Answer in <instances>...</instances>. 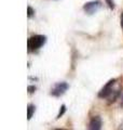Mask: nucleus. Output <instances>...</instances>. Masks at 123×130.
I'll list each match as a JSON object with an SVG mask.
<instances>
[{
  "label": "nucleus",
  "mask_w": 123,
  "mask_h": 130,
  "mask_svg": "<svg viewBox=\"0 0 123 130\" xmlns=\"http://www.w3.org/2000/svg\"><path fill=\"white\" fill-rule=\"evenodd\" d=\"M34 15H35V10L32 9L30 6H28V7H27V16L30 19V18H32Z\"/></svg>",
  "instance_id": "obj_8"
},
{
  "label": "nucleus",
  "mask_w": 123,
  "mask_h": 130,
  "mask_svg": "<svg viewBox=\"0 0 123 130\" xmlns=\"http://www.w3.org/2000/svg\"><path fill=\"white\" fill-rule=\"evenodd\" d=\"M35 112H36V106L34 104L29 103V104H28V106H27V119L28 120L31 119V117L35 114Z\"/></svg>",
  "instance_id": "obj_6"
},
{
  "label": "nucleus",
  "mask_w": 123,
  "mask_h": 130,
  "mask_svg": "<svg viewBox=\"0 0 123 130\" xmlns=\"http://www.w3.org/2000/svg\"><path fill=\"white\" fill-rule=\"evenodd\" d=\"M120 22H121V27H122V30H123V13L121 14V19H120Z\"/></svg>",
  "instance_id": "obj_11"
},
{
  "label": "nucleus",
  "mask_w": 123,
  "mask_h": 130,
  "mask_svg": "<svg viewBox=\"0 0 123 130\" xmlns=\"http://www.w3.org/2000/svg\"><path fill=\"white\" fill-rule=\"evenodd\" d=\"M106 3H107V6L109 7V9L111 10H114V8H116V5H114V1L113 0H105Z\"/></svg>",
  "instance_id": "obj_9"
},
{
  "label": "nucleus",
  "mask_w": 123,
  "mask_h": 130,
  "mask_svg": "<svg viewBox=\"0 0 123 130\" xmlns=\"http://www.w3.org/2000/svg\"><path fill=\"white\" fill-rule=\"evenodd\" d=\"M54 130H65V129H60V128H57V129H54Z\"/></svg>",
  "instance_id": "obj_13"
},
{
  "label": "nucleus",
  "mask_w": 123,
  "mask_h": 130,
  "mask_svg": "<svg viewBox=\"0 0 123 130\" xmlns=\"http://www.w3.org/2000/svg\"><path fill=\"white\" fill-rule=\"evenodd\" d=\"M101 8V2L99 0H93V1L85 2L83 6V11L89 15H92Z\"/></svg>",
  "instance_id": "obj_4"
},
{
  "label": "nucleus",
  "mask_w": 123,
  "mask_h": 130,
  "mask_svg": "<svg viewBox=\"0 0 123 130\" xmlns=\"http://www.w3.org/2000/svg\"><path fill=\"white\" fill-rule=\"evenodd\" d=\"M68 88H69V85L66 83V81H59V83H56V84L53 85V87L51 88L50 94L52 96L59 98L68 90Z\"/></svg>",
  "instance_id": "obj_3"
},
{
  "label": "nucleus",
  "mask_w": 123,
  "mask_h": 130,
  "mask_svg": "<svg viewBox=\"0 0 123 130\" xmlns=\"http://www.w3.org/2000/svg\"><path fill=\"white\" fill-rule=\"evenodd\" d=\"M120 107L123 108V95L121 96V99H120Z\"/></svg>",
  "instance_id": "obj_12"
},
{
  "label": "nucleus",
  "mask_w": 123,
  "mask_h": 130,
  "mask_svg": "<svg viewBox=\"0 0 123 130\" xmlns=\"http://www.w3.org/2000/svg\"><path fill=\"white\" fill-rule=\"evenodd\" d=\"M36 86H28V93H29V94H30V93H34L35 91H36Z\"/></svg>",
  "instance_id": "obj_10"
},
{
  "label": "nucleus",
  "mask_w": 123,
  "mask_h": 130,
  "mask_svg": "<svg viewBox=\"0 0 123 130\" xmlns=\"http://www.w3.org/2000/svg\"><path fill=\"white\" fill-rule=\"evenodd\" d=\"M102 121L100 116H93L89 123L88 130H101Z\"/></svg>",
  "instance_id": "obj_5"
},
{
  "label": "nucleus",
  "mask_w": 123,
  "mask_h": 130,
  "mask_svg": "<svg viewBox=\"0 0 123 130\" xmlns=\"http://www.w3.org/2000/svg\"><path fill=\"white\" fill-rule=\"evenodd\" d=\"M116 81H117L116 78L110 79L108 83L99 90V92H98V94H97L98 98H99V99H108L109 96H111L112 93L114 92L113 91V86H114V84H116Z\"/></svg>",
  "instance_id": "obj_2"
},
{
  "label": "nucleus",
  "mask_w": 123,
  "mask_h": 130,
  "mask_svg": "<svg viewBox=\"0 0 123 130\" xmlns=\"http://www.w3.org/2000/svg\"><path fill=\"white\" fill-rule=\"evenodd\" d=\"M66 109H67L66 108V105H65V104L62 105V106L59 107V112H58V114H57V116H56V119H59L60 117L63 116L65 113H66Z\"/></svg>",
  "instance_id": "obj_7"
},
{
  "label": "nucleus",
  "mask_w": 123,
  "mask_h": 130,
  "mask_svg": "<svg viewBox=\"0 0 123 130\" xmlns=\"http://www.w3.org/2000/svg\"><path fill=\"white\" fill-rule=\"evenodd\" d=\"M47 42V36L44 35H34L27 40V50L28 52H35L43 47Z\"/></svg>",
  "instance_id": "obj_1"
}]
</instances>
